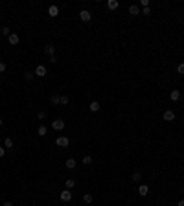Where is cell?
<instances>
[{
	"instance_id": "cell-1",
	"label": "cell",
	"mask_w": 184,
	"mask_h": 206,
	"mask_svg": "<svg viewBox=\"0 0 184 206\" xmlns=\"http://www.w3.org/2000/svg\"><path fill=\"white\" fill-rule=\"evenodd\" d=\"M64 125H67V123H64L63 118H57V120H53V122H52V129H55V131H63Z\"/></svg>"
},
{
	"instance_id": "cell-2",
	"label": "cell",
	"mask_w": 184,
	"mask_h": 206,
	"mask_svg": "<svg viewBox=\"0 0 184 206\" xmlns=\"http://www.w3.org/2000/svg\"><path fill=\"white\" fill-rule=\"evenodd\" d=\"M59 199H61L63 202H70V201H72V191H70V190L61 191V193H59Z\"/></svg>"
},
{
	"instance_id": "cell-3",
	"label": "cell",
	"mask_w": 184,
	"mask_h": 206,
	"mask_svg": "<svg viewBox=\"0 0 184 206\" xmlns=\"http://www.w3.org/2000/svg\"><path fill=\"white\" fill-rule=\"evenodd\" d=\"M79 18L83 20V22H90V20H92V13L86 11V9H81V11H79Z\"/></svg>"
},
{
	"instance_id": "cell-4",
	"label": "cell",
	"mask_w": 184,
	"mask_h": 206,
	"mask_svg": "<svg viewBox=\"0 0 184 206\" xmlns=\"http://www.w3.org/2000/svg\"><path fill=\"white\" fill-rule=\"evenodd\" d=\"M46 74H48V70H46L44 64H39V66L35 68V75H37V78H44Z\"/></svg>"
},
{
	"instance_id": "cell-5",
	"label": "cell",
	"mask_w": 184,
	"mask_h": 206,
	"mask_svg": "<svg viewBox=\"0 0 184 206\" xmlns=\"http://www.w3.org/2000/svg\"><path fill=\"white\" fill-rule=\"evenodd\" d=\"M55 144H57L59 147H68V145H70V140H68L67 136H59V138L55 140Z\"/></svg>"
},
{
	"instance_id": "cell-6",
	"label": "cell",
	"mask_w": 184,
	"mask_h": 206,
	"mask_svg": "<svg viewBox=\"0 0 184 206\" xmlns=\"http://www.w3.org/2000/svg\"><path fill=\"white\" fill-rule=\"evenodd\" d=\"M42 50H44V53H46V55H50V57L55 55V46L50 44V42H48V44H44V48H42Z\"/></svg>"
},
{
	"instance_id": "cell-7",
	"label": "cell",
	"mask_w": 184,
	"mask_h": 206,
	"mask_svg": "<svg viewBox=\"0 0 184 206\" xmlns=\"http://www.w3.org/2000/svg\"><path fill=\"white\" fill-rule=\"evenodd\" d=\"M162 118H164L166 122H173V120H175V112L168 109V111H164V114H162Z\"/></svg>"
},
{
	"instance_id": "cell-8",
	"label": "cell",
	"mask_w": 184,
	"mask_h": 206,
	"mask_svg": "<svg viewBox=\"0 0 184 206\" xmlns=\"http://www.w3.org/2000/svg\"><path fill=\"white\" fill-rule=\"evenodd\" d=\"M142 11H140V7L136 6V4H131L129 6V15H133V17H136V15H140Z\"/></svg>"
},
{
	"instance_id": "cell-9",
	"label": "cell",
	"mask_w": 184,
	"mask_h": 206,
	"mask_svg": "<svg viewBox=\"0 0 184 206\" xmlns=\"http://www.w3.org/2000/svg\"><path fill=\"white\" fill-rule=\"evenodd\" d=\"M169 100H171V101H179V100H180V90H177V89L171 90V92H169Z\"/></svg>"
},
{
	"instance_id": "cell-10",
	"label": "cell",
	"mask_w": 184,
	"mask_h": 206,
	"mask_svg": "<svg viewBox=\"0 0 184 206\" xmlns=\"http://www.w3.org/2000/svg\"><path fill=\"white\" fill-rule=\"evenodd\" d=\"M147 193H149V186H147V184H140V188H138V195L146 197Z\"/></svg>"
},
{
	"instance_id": "cell-11",
	"label": "cell",
	"mask_w": 184,
	"mask_h": 206,
	"mask_svg": "<svg viewBox=\"0 0 184 206\" xmlns=\"http://www.w3.org/2000/svg\"><path fill=\"white\" fill-rule=\"evenodd\" d=\"M7 42H9V44H11V46L18 44V35H17V33H11V35L7 37Z\"/></svg>"
},
{
	"instance_id": "cell-12",
	"label": "cell",
	"mask_w": 184,
	"mask_h": 206,
	"mask_svg": "<svg viewBox=\"0 0 184 206\" xmlns=\"http://www.w3.org/2000/svg\"><path fill=\"white\" fill-rule=\"evenodd\" d=\"M64 166H67L68 169H74L75 166H78V160H75V158H68L67 162H64Z\"/></svg>"
},
{
	"instance_id": "cell-13",
	"label": "cell",
	"mask_w": 184,
	"mask_h": 206,
	"mask_svg": "<svg viewBox=\"0 0 184 206\" xmlns=\"http://www.w3.org/2000/svg\"><path fill=\"white\" fill-rule=\"evenodd\" d=\"M48 15H50V17H57V15H59V7H57V6H50V7H48Z\"/></svg>"
},
{
	"instance_id": "cell-14",
	"label": "cell",
	"mask_w": 184,
	"mask_h": 206,
	"mask_svg": "<svg viewBox=\"0 0 184 206\" xmlns=\"http://www.w3.org/2000/svg\"><path fill=\"white\" fill-rule=\"evenodd\" d=\"M100 101H92V103H89V109H90V112H98L100 111Z\"/></svg>"
},
{
	"instance_id": "cell-15",
	"label": "cell",
	"mask_w": 184,
	"mask_h": 206,
	"mask_svg": "<svg viewBox=\"0 0 184 206\" xmlns=\"http://www.w3.org/2000/svg\"><path fill=\"white\" fill-rule=\"evenodd\" d=\"M118 6H120V4H118V0H109V2H107V7H109L111 11H114Z\"/></svg>"
},
{
	"instance_id": "cell-16",
	"label": "cell",
	"mask_w": 184,
	"mask_h": 206,
	"mask_svg": "<svg viewBox=\"0 0 184 206\" xmlns=\"http://www.w3.org/2000/svg\"><path fill=\"white\" fill-rule=\"evenodd\" d=\"M131 180H133V182H140V180H142V173H140V171H134L133 175H131Z\"/></svg>"
},
{
	"instance_id": "cell-17",
	"label": "cell",
	"mask_w": 184,
	"mask_h": 206,
	"mask_svg": "<svg viewBox=\"0 0 184 206\" xmlns=\"http://www.w3.org/2000/svg\"><path fill=\"white\" fill-rule=\"evenodd\" d=\"M59 101H61V96H59V94H53V96L50 97V103H52V105H59Z\"/></svg>"
},
{
	"instance_id": "cell-18",
	"label": "cell",
	"mask_w": 184,
	"mask_h": 206,
	"mask_svg": "<svg viewBox=\"0 0 184 206\" xmlns=\"http://www.w3.org/2000/svg\"><path fill=\"white\" fill-rule=\"evenodd\" d=\"M37 134H39V136H46V134H48V129H46L44 125H41V127L37 129Z\"/></svg>"
},
{
	"instance_id": "cell-19",
	"label": "cell",
	"mask_w": 184,
	"mask_h": 206,
	"mask_svg": "<svg viewBox=\"0 0 184 206\" xmlns=\"http://www.w3.org/2000/svg\"><path fill=\"white\" fill-rule=\"evenodd\" d=\"M64 186H67V190H72L75 186V180L74 179H67V182H64Z\"/></svg>"
},
{
	"instance_id": "cell-20",
	"label": "cell",
	"mask_w": 184,
	"mask_h": 206,
	"mask_svg": "<svg viewBox=\"0 0 184 206\" xmlns=\"http://www.w3.org/2000/svg\"><path fill=\"white\" fill-rule=\"evenodd\" d=\"M81 162H83V164H85V166H90V164H92V157H90V155H85Z\"/></svg>"
},
{
	"instance_id": "cell-21",
	"label": "cell",
	"mask_w": 184,
	"mask_h": 206,
	"mask_svg": "<svg viewBox=\"0 0 184 206\" xmlns=\"http://www.w3.org/2000/svg\"><path fill=\"white\" fill-rule=\"evenodd\" d=\"M33 75H35V72L28 70V72H24V79H26V81H31V79H33Z\"/></svg>"
},
{
	"instance_id": "cell-22",
	"label": "cell",
	"mask_w": 184,
	"mask_h": 206,
	"mask_svg": "<svg viewBox=\"0 0 184 206\" xmlns=\"http://www.w3.org/2000/svg\"><path fill=\"white\" fill-rule=\"evenodd\" d=\"M0 33H2V35H4V37H9V35H11V30H9V28H7V26H4V28H2V30H0Z\"/></svg>"
},
{
	"instance_id": "cell-23",
	"label": "cell",
	"mask_w": 184,
	"mask_h": 206,
	"mask_svg": "<svg viewBox=\"0 0 184 206\" xmlns=\"http://www.w3.org/2000/svg\"><path fill=\"white\" fill-rule=\"evenodd\" d=\"M83 201H85L86 204H92V195H90V193H85V195H83Z\"/></svg>"
},
{
	"instance_id": "cell-24",
	"label": "cell",
	"mask_w": 184,
	"mask_h": 206,
	"mask_svg": "<svg viewBox=\"0 0 184 206\" xmlns=\"http://www.w3.org/2000/svg\"><path fill=\"white\" fill-rule=\"evenodd\" d=\"M4 145H6L7 149H11V147H13V140H11V138H6V140H4Z\"/></svg>"
},
{
	"instance_id": "cell-25",
	"label": "cell",
	"mask_w": 184,
	"mask_h": 206,
	"mask_svg": "<svg viewBox=\"0 0 184 206\" xmlns=\"http://www.w3.org/2000/svg\"><path fill=\"white\" fill-rule=\"evenodd\" d=\"M68 101H70V100H68V96H64V94H63V96H61L59 105H68Z\"/></svg>"
},
{
	"instance_id": "cell-26",
	"label": "cell",
	"mask_w": 184,
	"mask_h": 206,
	"mask_svg": "<svg viewBox=\"0 0 184 206\" xmlns=\"http://www.w3.org/2000/svg\"><path fill=\"white\" fill-rule=\"evenodd\" d=\"M37 120H41V122H42V120H46V112H44V111H41V112L37 114Z\"/></svg>"
},
{
	"instance_id": "cell-27",
	"label": "cell",
	"mask_w": 184,
	"mask_h": 206,
	"mask_svg": "<svg viewBox=\"0 0 184 206\" xmlns=\"http://www.w3.org/2000/svg\"><path fill=\"white\" fill-rule=\"evenodd\" d=\"M177 74H180V75H184V63H180L179 66H177Z\"/></svg>"
},
{
	"instance_id": "cell-28",
	"label": "cell",
	"mask_w": 184,
	"mask_h": 206,
	"mask_svg": "<svg viewBox=\"0 0 184 206\" xmlns=\"http://www.w3.org/2000/svg\"><path fill=\"white\" fill-rule=\"evenodd\" d=\"M6 68H7V66H6V63H4V61H0V74H4Z\"/></svg>"
},
{
	"instance_id": "cell-29",
	"label": "cell",
	"mask_w": 184,
	"mask_h": 206,
	"mask_svg": "<svg viewBox=\"0 0 184 206\" xmlns=\"http://www.w3.org/2000/svg\"><path fill=\"white\" fill-rule=\"evenodd\" d=\"M149 13H151V7H144L142 9V15H149Z\"/></svg>"
},
{
	"instance_id": "cell-30",
	"label": "cell",
	"mask_w": 184,
	"mask_h": 206,
	"mask_svg": "<svg viewBox=\"0 0 184 206\" xmlns=\"http://www.w3.org/2000/svg\"><path fill=\"white\" fill-rule=\"evenodd\" d=\"M140 4H142L144 7H149V0H142V2H140Z\"/></svg>"
},
{
	"instance_id": "cell-31",
	"label": "cell",
	"mask_w": 184,
	"mask_h": 206,
	"mask_svg": "<svg viewBox=\"0 0 184 206\" xmlns=\"http://www.w3.org/2000/svg\"><path fill=\"white\" fill-rule=\"evenodd\" d=\"M4 153H6V147H0V157H4Z\"/></svg>"
},
{
	"instance_id": "cell-32",
	"label": "cell",
	"mask_w": 184,
	"mask_h": 206,
	"mask_svg": "<svg viewBox=\"0 0 184 206\" xmlns=\"http://www.w3.org/2000/svg\"><path fill=\"white\" fill-rule=\"evenodd\" d=\"M4 206H13V202H11V201H6V202H4Z\"/></svg>"
},
{
	"instance_id": "cell-33",
	"label": "cell",
	"mask_w": 184,
	"mask_h": 206,
	"mask_svg": "<svg viewBox=\"0 0 184 206\" xmlns=\"http://www.w3.org/2000/svg\"><path fill=\"white\" fill-rule=\"evenodd\" d=\"M177 206H184V199H182V201H179V204H177Z\"/></svg>"
},
{
	"instance_id": "cell-34",
	"label": "cell",
	"mask_w": 184,
	"mask_h": 206,
	"mask_svg": "<svg viewBox=\"0 0 184 206\" xmlns=\"http://www.w3.org/2000/svg\"><path fill=\"white\" fill-rule=\"evenodd\" d=\"M2 123H4V120H2V118H0V125H2Z\"/></svg>"
},
{
	"instance_id": "cell-35",
	"label": "cell",
	"mask_w": 184,
	"mask_h": 206,
	"mask_svg": "<svg viewBox=\"0 0 184 206\" xmlns=\"http://www.w3.org/2000/svg\"><path fill=\"white\" fill-rule=\"evenodd\" d=\"M0 83H2V81H0Z\"/></svg>"
}]
</instances>
